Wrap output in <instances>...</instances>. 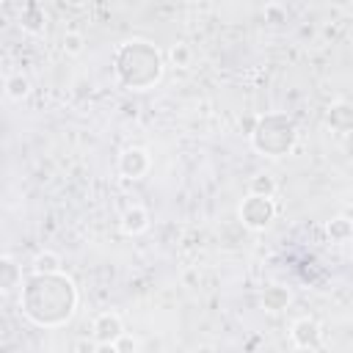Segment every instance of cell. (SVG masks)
Wrapping results in <instances>:
<instances>
[{
    "mask_svg": "<svg viewBox=\"0 0 353 353\" xmlns=\"http://www.w3.org/2000/svg\"><path fill=\"white\" fill-rule=\"evenodd\" d=\"M116 83L127 91H146L163 77V52L143 39L121 41L113 52Z\"/></svg>",
    "mask_w": 353,
    "mask_h": 353,
    "instance_id": "7a4b0ae2",
    "label": "cell"
},
{
    "mask_svg": "<svg viewBox=\"0 0 353 353\" xmlns=\"http://www.w3.org/2000/svg\"><path fill=\"white\" fill-rule=\"evenodd\" d=\"M61 256L55 251H39L33 256V273H61Z\"/></svg>",
    "mask_w": 353,
    "mask_h": 353,
    "instance_id": "9a60e30c",
    "label": "cell"
},
{
    "mask_svg": "<svg viewBox=\"0 0 353 353\" xmlns=\"http://www.w3.org/2000/svg\"><path fill=\"white\" fill-rule=\"evenodd\" d=\"M77 309V287L61 273H30L19 287V312L39 328H61Z\"/></svg>",
    "mask_w": 353,
    "mask_h": 353,
    "instance_id": "6da1fadb",
    "label": "cell"
},
{
    "mask_svg": "<svg viewBox=\"0 0 353 353\" xmlns=\"http://www.w3.org/2000/svg\"><path fill=\"white\" fill-rule=\"evenodd\" d=\"M119 229H121L124 234H130V237L146 232V229H149V212H146V207H141V204L127 207V210L121 212V218H119Z\"/></svg>",
    "mask_w": 353,
    "mask_h": 353,
    "instance_id": "30bf717a",
    "label": "cell"
},
{
    "mask_svg": "<svg viewBox=\"0 0 353 353\" xmlns=\"http://www.w3.org/2000/svg\"><path fill=\"white\" fill-rule=\"evenodd\" d=\"M116 347H119L121 353H135V350H138V342H135L132 336H127V334H124V336L116 342Z\"/></svg>",
    "mask_w": 353,
    "mask_h": 353,
    "instance_id": "44dd1931",
    "label": "cell"
},
{
    "mask_svg": "<svg viewBox=\"0 0 353 353\" xmlns=\"http://www.w3.org/2000/svg\"><path fill=\"white\" fill-rule=\"evenodd\" d=\"M171 63L174 66H179V69H188L190 66V61H193V50L185 44V41H176L174 47H171Z\"/></svg>",
    "mask_w": 353,
    "mask_h": 353,
    "instance_id": "e0dca14e",
    "label": "cell"
},
{
    "mask_svg": "<svg viewBox=\"0 0 353 353\" xmlns=\"http://www.w3.org/2000/svg\"><path fill=\"white\" fill-rule=\"evenodd\" d=\"M19 28L30 36H41L47 30V14L39 3H25L19 11Z\"/></svg>",
    "mask_w": 353,
    "mask_h": 353,
    "instance_id": "9c48e42d",
    "label": "cell"
},
{
    "mask_svg": "<svg viewBox=\"0 0 353 353\" xmlns=\"http://www.w3.org/2000/svg\"><path fill=\"white\" fill-rule=\"evenodd\" d=\"M265 17H268L270 22H284L287 11H284L281 6H276V3H268V6H265Z\"/></svg>",
    "mask_w": 353,
    "mask_h": 353,
    "instance_id": "d6986e66",
    "label": "cell"
},
{
    "mask_svg": "<svg viewBox=\"0 0 353 353\" xmlns=\"http://www.w3.org/2000/svg\"><path fill=\"white\" fill-rule=\"evenodd\" d=\"M30 77L25 74V72H11L8 77H6V97L8 99H14V102H22L28 94H30Z\"/></svg>",
    "mask_w": 353,
    "mask_h": 353,
    "instance_id": "7c38bea8",
    "label": "cell"
},
{
    "mask_svg": "<svg viewBox=\"0 0 353 353\" xmlns=\"http://www.w3.org/2000/svg\"><path fill=\"white\" fill-rule=\"evenodd\" d=\"M320 323L314 320V317H301V320H295L292 323V328H290V339H292V345L295 347H301V350H314L317 345H320Z\"/></svg>",
    "mask_w": 353,
    "mask_h": 353,
    "instance_id": "52a82bcc",
    "label": "cell"
},
{
    "mask_svg": "<svg viewBox=\"0 0 353 353\" xmlns=\"http://www.w3.org/2000/svg\"><path fill=\"white\" fill-rule=\"evenodd\" d=\"M237 215H240L243 226H248V229H256V232H259V229H268V226L273 223V218H276V201L268 199V196H254V193H248V196L240 201Z\"/></svg>",
    "mask_w": 353,
    "mask_h": 353,
    "instance_id": "277c9868",
    "label": "cell"
},
{
    "mask_svg": "<svg viewBox=\"0 0 353 353\" xmlns=\"http://www.w3.org/2000/svg\"><path fill=\"white\" fill-rule=\"evenodd\" d=\"M91 336L99 342V345H113L124 336V323L116 312H99L91 323Z\"/></svg>",
    "mask_w": 353,
    "mask_h": 353,
    "instance_id": "8992f818",
    "label": "cell"
},
{
    "mask_svg": "<svg viewBox=\"0 0 353 353\" xmlns=\"http://www.w3.org/2000/svg\"><path fill=\"white\" fill-rule=\"evenodd\" d=\"M149 168H152V157L141 146H127L119 154V174L127 179H141V176H146Z\"/></svg>",
    "mask_w": 353,
    "mask_h": 353,
    "instance_id": "5b68a950",
    "label": "cell"
},
{
    "mask_svg": "<svg viewBox=\"0 0 353 353\" xmlns=\"http://www.w3.org/2000/svg\"><path fill=\"white\" fill-rule=\"evenodd\" d=\"M94 353H121L119 347H116V342L113 345H97V350Z\"/></svg>",
    "mask_w": 353,
    "mask_h": 353,
    "instance_id": "7402d4cb",
    "label": "cell"
},
{
    "mask_svg": "<svg viewBox=\"0 0 353 353\" xmlns=\"http://www.w3.org/2000/svg\"><path fill=\"white\" fill-rule=\"evenodd\" d=\"M61 44H63V52H66V55H80L85 39H83V33H77V30H66L63 39H61Z\"/></svg>",
    "mask_w": 353,
    "mask_h": 353,
    "instance_id": "ac0fdd59",
    "label": "cell"
},
{
    "mask_svg": "<svg viewBox=\"0 0 353 353\" xmlns=\"http://www.w3.org/2000/svg\"><path fill=\"white\" fill-rule=\"evenodd\" d=\"M22 284H25L22 268H19L11 256H3V259H0V290L8 295V292H14V290L22 287Z\"/></svg>",
    "mask_w": 353,
    "mask_h": 353,
    "instance_id": "8fae6325",
    "label": "cell"
},
{
    "mask_svg": "<svg viewBox=\"0 0 353 353\" xmlns=\"http://www.w3.org/2000/svg\"><path fill=\"white\" fill-rule=\"evenodd\" d=\"M325 124L331 132L336 135H350L353 132V102H334L328 105V113H325Z\"/></svg>",
    "mask_w": 353,
    "mask_h": 353,
    "instance_id": "ba28073f",
    "label": "cell"
},
{
    "mask_svg": "<svg viewBox=\"0 0 353 353\" xmlns=\"http://www.w3.org/2000/svg\"><path fill=\"white\" fill-rule=\"evenodd\" d=\"M248 138L254 152H259L262 157H284L298 143V127L287 113H265L256 119Z\"/></svg>",
    "mask_w": 353,
    "mask_h": 353,
    "instance_id": "3957f363",
    "label": "cell"
},
{
    "mask_svg": "<svg viewBox=\"0 0 353 353\" xmlns=\"http://www.w3.org/2000/svg\"><path fill=\"white\" fill-rule=\"evenodd\" d=\"M97 345H99V342H97L94 336H91V339H88V336H83V339H77V342H74V350H77V353H94V350H97Z\"/></svg>",
    "mask_w": 353,
    "mask_h": 353,
    "instance_id": "ffe728a7",
    "label": "cell"
},
{
    "mask_svg": "<svg viewBox=\"0 0 353 353\" xmlns=\"http://www.w3.org/2000/svg\"><path fill=\"white\" fill-rule=\"evenodd\" d=\"M287 303H290V292H287L284 287H279V284L265 287V292H262V306H265L268 312H281V309H287Z\"/></svg>",
    "mask_w": 353,
    "mask_h": 353,
    "instance_id": "4fadbf2b",
    "label": "cell"
},
{
    "mask_svg": "<svg viewBox=\"0 0 353 353\" xmlns=\"http://www.w3.org/2000/svg\"><path fill=\"white\" fill-rule=\"evenodd\" d=\"M248 193L273 199V193H276V179H273L270 174H256V176L248 179Z\"/></svg>",
    "mask_w": 353,
    "mask_h": 353,
    "instance_id": "2e32d148",
    "label": "cell"
},
{
    "mask_svg": "<svg viewBox=\"0 0 353 353\" xmlns=\"http://www.w3.org/2000/svg\"><path fill=\"white\" fill-rule=\"evenodd\" d=\"M325 232H328V237H331L334 243H345V240L353 237V221L345 218V215H336V218H331V221L325 223Z\"/></svg>",
    "mask_w": 353,
    "mask_h": 353,
    "instance_id": "5bb4252c",
    "label": "cell"
}]
</instances>
